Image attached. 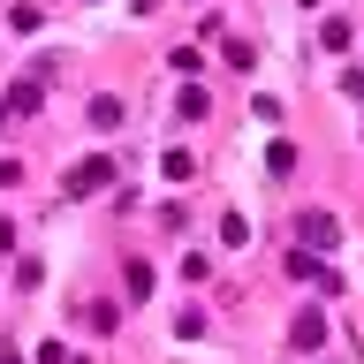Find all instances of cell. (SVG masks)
Returning a JSON list of instances; mask_svg holds the SVG:
<instances>
[{
	"mask_svg": "<svg viewBox=\"0 0 364 364\" xmlns=\"http://www.w3.org/2000/svg\"><path fill=\"white\" fill-rule=\"evenodd\" d=\"M318 46H326V53H341V46H349V23L326 16V23H318Z\"/></svg>",
	"mask_w": 364,
	"mask_h": 364,
	"instance_id": "8",
	"label": "cell"
},
{
	"mask_svg": "<svg viewBox=\"0 0 364 364\" xmlns=\"http://www.w3.org/2000/svg\"><path fill=\"white\" fill-rule=\"evenodd\" d=\"M220 243H228V250L250 243V220H243V213H220Z\"/></svg>",
	"mask_w": 364,
	"mask_h": 364,
	"instance_id": "6",
	"label": "cell"
},
{
	"mask_svg": "<svg viewBox=\"0 0 364 364\" xmlns=\"http://www.w3.org/2000/svg\"><path fill=\"white\" fill-rule=\"evenodd\" d=\"M91 129H122V99H91Z\"/></svg>",
	"mask_w": 364,
	"mask_h": 364,
	"instance_id": "7",
	"label": "cell"
},
{
	"mask_svg": "<svg viewBox=\"0 0 364 364\" xmlns=\"http://www.w3.org/2000/svg\"><path fill=\"white\" fill-rule=\"evenodd\" d=\"M296 235H304V243H311V258H326V250L341 243V228H334V213H304V220H296Z\"/></svg>",
	"mask_w": 364,
	"mask_h": 364,
	"instance_id": "2",
	"label": "cell"
},
{
	"mask_svg": "<svg viewBox=\"0 0 364 364\" xmlns=\"http://www.w3.org/2000/svg\"><path fill=\"white\" fill-rule=\"evenodd\" d=\"M289 341H296V349H318V341H326V318H318V311H296Z\"/></svg>",
	"mask_w": 364,
	"mask_h": 364,
	"instance_id": "5",
	"label": "cell"
},
{
	"mask_svg": "<svg viewBox=\"0 0 364 364\" xmlns=\"http://www.w3.org/2000/svg\"><path fill=\"white\" fill-rule=\"evenodd\" d=\"M107 182H114V159H99V152H91V159H76V167H68V182H61V190H68V198H99Z\"/></svg>",
	"mask_w": 364,
	"mask_h": 364,
	"instance_id": "1",
	"label": "cell"
},
{
	"mask_svg": "<svg viewBox=\"0 0 364 364\" xmlns=\"http://www.w3.org/2000/svg\"><path fill=\"white\" fill-rule=\"evenodd\" d=\"M84 318H91V334H114V326H122V311H114V304H91Z\"/></svg>",
	"mask_w": 364,
	"mask_h": 364,
	"instance_id": "9",
	"label": "cell"
},
{
	"mask_svg": "<svg viewBox=\"0 0 364 364\" xmlns=\"http://www.w3.org/2000/svg\"><path fill=\"white\" fill-rule=\"evenodd\" d=\"M289 273H296V281H318V289H341V281H334L326 266H318L311 250H289Z\"/></svg>",
	"mask_w": 364,
	"mask_h": 364,
	"instance_id": "3",
	"label": "cell"
},
{
	"mask_svg": "<svg viewBox=\"0 0 364 364\" xmlns=\"http://www.w3.org/2000/svg\"><path fill=\"white\" fill-rule=\"evenodd\" d=\"M266 167L273 175H296V144H266Z\"/></svg>",
	"mask_w": 364,
	"mask_h": 364,
	"instance_id": "10",
	"label": "cell"
},
{
	"mask_svg": "<svg viewBox=\"0 0 364 364\" xmlns=\"http://www.w3.org/2000/svg\"><path fill=\"white\" fill-rule=\"evenodd\" d=\"M38 99H46V84H38V76L8 84V114H38Z\"/></svg>",
	"mask_w": 364,
	"mask_h": 364,
	"instance_id": "4",
	"label": "cell"
},
{
	"mask_svg": "<svg viewBox=\"0 0 364 364\" xmlns=\"http://www.w3.org/2000/svg\"><path fill=\"white\" fill-rule=\"evenodd\" d=\"M38 364H84V357H68L61 341H46V349H38Z\"/></svg>",
	"mask_w": 364,
	"mask_h": 364,
	"instance_id": "11",
	"label": "cell"
}]
</instances>
